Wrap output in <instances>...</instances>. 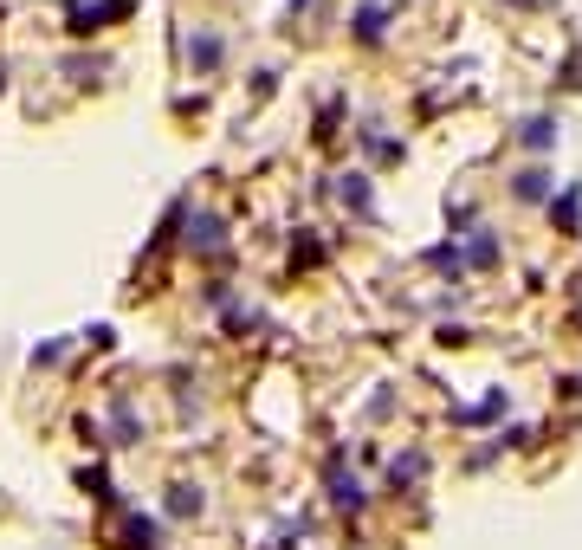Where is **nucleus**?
Here are the masks:
<instances>
[{
	"label": "nucleus",
	"mask_w": 582,
	"mask_h": 550,
	"mask_svg": "<svg viewBox=\"0 0 582 550\" xmlns=\"http://www.w3.org/2000/svg\"><path fill=\"white\" fill-rule=\"evenodd\" d=\"M524 143H537V149H544V143H550V117H537V123H524Z\"/></svg>",
	"instance_id": "nucleus-2"
},
{
	"label": "nucleus",
	"mask_w": 582,
	"mask_h": 550,
	"mask_svg": "<svg viewBox=\"0 0 582 550\" xmlns=\"http://www.w3.org/2000/svg\"><path fill=\"white\" fill-rule=\"evenodd\" d=\"M330 499H337V505H363V486L343 479V473H330Z\"/></svg>",
	"instance_id": "nucleus-1"
}]
</instances>
